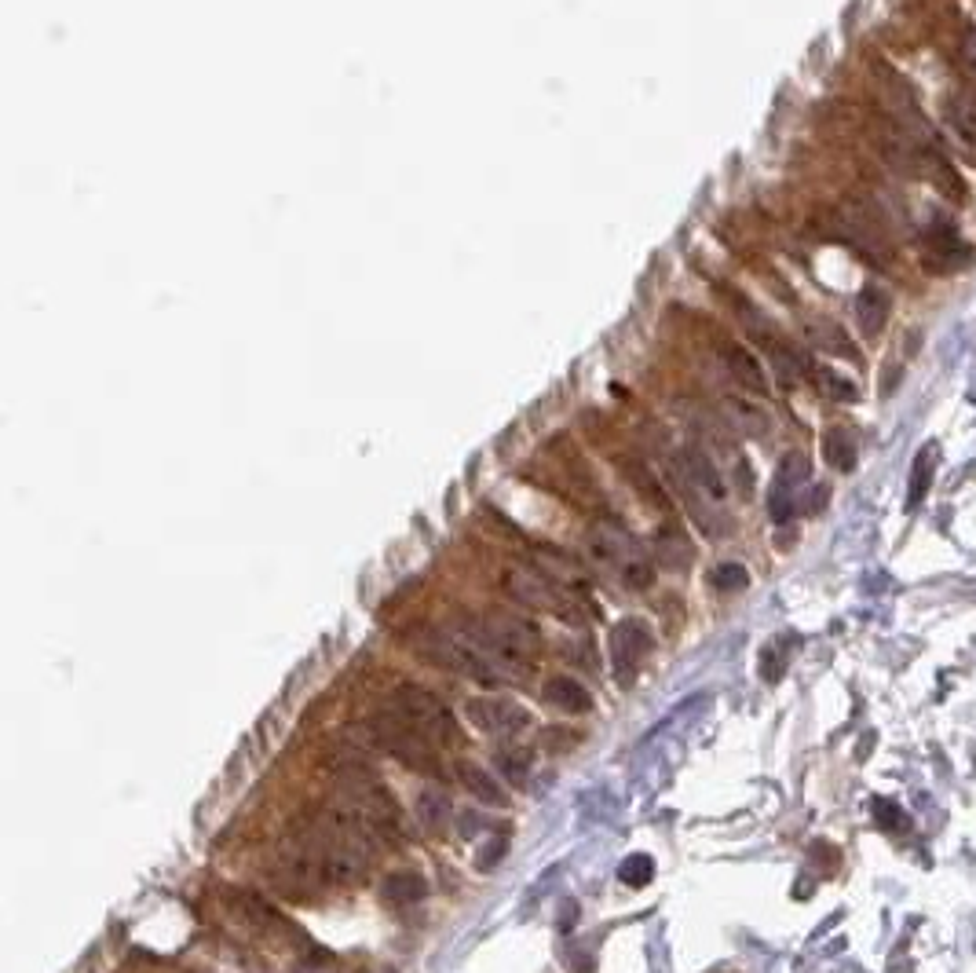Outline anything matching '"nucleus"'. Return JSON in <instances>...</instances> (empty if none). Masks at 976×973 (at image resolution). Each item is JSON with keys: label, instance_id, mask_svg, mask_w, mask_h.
<instances>
[{"label": "nucleus", "instance_id": "obj_1", "mask_svg": "<svg viewBox=\"0 0 976 973\" xmlns=\"http://www.w3.org/2000/svg\"><path fill=\"white\" fill-rule=\"evenodd\" d=\"M461 637L505 681L527 677L534 670V663L542 659V633L534 630L527 619H516V615H505V611H490L483 619L468 622L465 630H461Z\"/></svg>", "mask_w": 976, "mask_h": 973}, {"label": "nucleus", "instance_id": "obj_2", "mask_svg": "<svg viewBox=\"0 0 976 973\" xmlns=\"http://www.w3.org/2000/svg\"><path fill=\"white\" fill-rule=\"evenodd\" d=\"M677 483L684 498H688L691 513L699 520L702 531H710L713 538H721L728 531V520L721 516L724 505V480L717 465L710 461V454L699 447H684L677 454Z\"/></svg>", "mask_w": 976, "mask_h": 973}, {"label": "nucleus", "instance_id": "obj_3", "mask_svg": "<svg viewBox=\"0 0 976 973\" xmlns=\"http://www.w3.org/2000/svg\"><path fill=\"white\" fill-rule=\"evenodd\" d=\"M589 556L593 564H600L607 575H615L622 586L629 589H648L655 582V564L644 553L637 538L618 524H596L589 531Z\"/></svg>", "mask_w": 976, "mask_h": 973}, {"label": "nucleus", "instance_id": "obj_4", "mask_svg": "<svg viewBox=\"0 0 976 973\" xmlns=\"http://www.w3.org/2000/svg\"><path fill=\"white\" fill-rule=\"evenodd\" d=\"M388 710H395L406 725L417 728V732H421L432 747L457 750L461 743H465V739H461V728H457V721H454V714L446 710V703L439 699V695L425 692V688L399 685L392 692V703H388Z\"/></svg>", "mask_w": 976, "mask_h": 973}, {"label": "nucleus", "instance_id": "obj_5", "mask_svg": "<svg viewBox=\"0 0 976 973\" xmlns=\"http://www.w3.org/2000/svg\"><path fill=\"white\" fill-rule=\"evenodd\" d=\"M366 736H370L366 743H373V747L384 750V754H392L395 761H403L406 769L439 776V754H435V747L417 732V728L406 725L395 710L373 714L370 721H366Z\"/></svg>", "mask_w": 976, "mask_h": 973}, {"label": "nucleus", "instance_id": "obj_6", "mask_svg": "<svg viewBox=\"0 0 976 973\" xmlns=\"http://www.w3.org/2000/svg\"><path fill=\"white\" fill-rule=\"evenodd\" d=\"M509 589L516 593V600L527 604V608L556 615V619H563L567 626H585V615H582V608H578V600H574L552 575L538 571V567H512Z\"/></svg>", "mask_w": 976, "mask_h": 973}, {"label": "nucleus", "instance_id": "obj_7", "mask_svg": "<svg viewBox=\"0 0 976 973\" xmlns=\"http://www.w3.org/2000/svg\"><path fill=\"white\" fill-rule=\"evenodd\" d=\"M607 648H611V670H615V681L622 688H633L637 681L640 666L648 659V652L655 648V637H651V626L637 615L615 622V630L607 637Z\"/></svg>", "mask_w": 976, "mask_h": 973}, {"label": "nucleus", "instance_id": "obj_8", "mask_svg": "<svg viewBox=\"0 0 976 973\" xmlns=\"http://www.w3.org/2000/svg\"><path fill=\"white\" fill-rule=\"evenodd\" d=\"M465 714L472 725L490 732V736H516L520 728L531 725V714L523 706L509 703V699H498V695H490V699H468Z\"/></svg>", "mask_w": 976, "mask_h": 973}, {"label": "nucleus", "instance_id": "obj_9", "mask_svg": "<svg viewBox=\"0 0 976 973\" xmlns=\"http://www.w3.org/2000/svg\"><path fill=\"white\" fill-rule=\"evenodd\" d=\"M914 172H918V176H925V180H929V187H933L944 202H955V205L969 202V183L962 180V172H958L936 147L918 150V165H914Z\"/></svg>", "mask_w": 976, "mask_h": 973}, {"label": "nucleus", "instance_id": "obj_10", "mask_svg": "<svg viewBox=\"0 0 976 973\" xmlns=\"http://www.w3.org/2000/svg\"><path fill=\"white\" fill-rule=\"evenodd\" d=\"M925 246V268L929 271H958L973 260V246H966L955 235V227H933L922 238Z\"/></svg>", "mask_w": 976, "mask_h": 973}, {"label": "nucleus", "instance_id": "obj_11", "mask_svg": "<svg viewBox=\"0 0 976 973\" xmlns=\"http://www.w3.org/2000/svg\"><path fill=\"white\" fill-rule=\"evenodd\" d=\"M231 904H238L242 919L249 922L256 933H264L267 941H289V937H297V926L282 919L264 897H256V893H231Z\"/></svg>", "mask_w": 976, "mask_h": 973}, {"label": "nucleus", "instance_id": "obj_12", "mask_svg": "<svg viewBox=\"0 0 976 973\" xmlns=\"http://www.w3.org/2000/svg\"><path fill=\"white\" fill-rule=\"evenodd\" d=\"M889 311H892L889 289L874 286V282L860 289V297H856V322H860V330L867 333V337H878V333L885 330Z\"/></svg>", "mask_w": 976, "mask_h": 973}, {"label": "nucleus", "instance_id": "obj_13", "mask_svg": "<svg viewBox=\"0 0 976 973\" xmlns=\"http://www.w3.org/2000/svg\"><path fill=\"white\" fill-rule=\"evenodd\" d=\"M542 695H545V703H552L556 710H563V714H589V710H593V695H589V688H585L582 681H574V677H549Z\"/></svg>", "mask_w": 976, "mask_h": 973}, {"label": "nucleus", "instance_id": "obj_14", "mask_svg": "<svg viewBox=\"0 0 976 973\" xmlns=\"http://www.w3.org/2000/svg\"><path fill=\"white\" fill-rule=\"evenodd\" d=\"M457 780H461V787H465L472 798H479L483 805H509V798H505V791H501V783L490 776L483 765H476V761H457Z\"/></svg>", "mask_w": 976, "mask_h": 973}, {"label": "nucleus", "instance_id": "obj_15", "mask_svg": "<svg viewBox=\"0 0 976 973\" xmlns=\"http://www.w3.org/2000/svg\"><path fill=\"white\" fill-rule=\"evenodd\" d=\"M428 882L414 871H395L381 882V900L388 908H410L417 900H425Z\"/></svg>", "mask_w": 976, "mask_h": 973}, {"label": "nucleus", "instance_id": "obj_16", "mask_svg": "<svg viewBox=\"0 0 976 973\" xmlns=\"http://www.w3.org/2000/svg\"><path fill=\"white\" fill-rule=\"evenodd\" d=\"M936 461H940V443H925V447L914 454L911 487H907V509H918V505L925 502V494H929L933 476H936Z\"/></svg>", "mask_w": 976, "mask_h": 973}, {"label": "nucleus", "instance_id": "obj_17", "mask_svg": "<svg viewBox=\"0 0 976 973\" xmlns=\"http://www.w3.org/2000/svg\"><path fill=\"white\" fill-rule=\"evenodd\" d=\"M724 363H728L732 377L743 388H750V392H768V381H764L761 363H757L746 348H739V344H724Z\"/></svg>", "mask_w": 976, "mask_h": 973}, {"label": "nucleus", "instance_id": "obj_18", "mask_svg": "<svg viewBox=\"0 0 976 973\" xmlns=\"http://www.w3.org/2000/svg\"><path fill=\"white\" fill-rule=\"evenodd\" d=\"M655 556L658 564L666 567H677V571H684V567L691 564V556H695V549H691V542L684 538V531L680 527H662L655 538Z\"/></svg>", "mask_w": 976, "mask_h": 973}, {"label": "nucleus", "instance_id": "obj_19", "mask_svg": "<svg viewBox=\"0 0 976 973\" xmlns=\"http://www.w3.org/2000/svg\"><path fill=\"white\" fill-rule=\"evenodd\" d=\"M823 458L838 472L856 469V439H852L849 428H827L823 432Z\"/></svg>", "mask_w": 976, "mask_h": 973}, {"label": "nucleus", "instance_id": "obj_20", "mask_svg": "<svg viewBox=\"0 0 976 973\" xmlns=\"http://www.w3.org/2000/svg\"><path fill=\"white\" fill-rule=\"evenodd\" d=\"M724 410H728V421H732L743 436H764L768 432V414L754 403H743V399H724Z\"/></svg>", "mask_w": 976, "mask_h": 973}, {"label": "nucleus", "instance_id": "obj_21", "mask_svg": "<svg viewBox=\"0 0 976 973\" xmlns=\"http://www.w3.org/2000/svg\"><path fill=\"white\" fill-rule=\"evenodd\" d=\"M450 816H454V805H450V798H446L443 791H425L421 798H417V820H421L428 831H443V827L450 824Z\"/></svg>", "mask_w": 976, "mask_h": 973}, {"label": "nucleus", "instance_id": "obj_22", "mask_svg": "<svg viewBox=\"0 0 976 973\" xmlns=\"http://www.w3.org/2000/svg\"><path fill=\"white\" fill-rule=\"evenodd\" d=\"M808 341L816 344V348H823V352H834V355H845V359H856V352H852L849 337L838 330V326H830V322H808Z\"/></svg>", "mask_w": 976, "mask_h": 973}, {"label": "nucleus", "instance_id": "obj_23", "mask_svg": "<svg viewBox=\"0 0 976 973\" xmlns=\"http://www.w3.org/2000/svg\"><path fill=\"white\" fill-rule=\"evenodd\" d=\"M816 385L819 392L827 399H838V403H852V399H860V388H856V381H849L845 374H838V370H827V366H819L816 370Z\"/></svg>", "mask_w": 976, "mask_h": 973}, {"label": "nucleus", "instance_id": "obj_24", "mask_svg": "<svg viewBox=\"0 0 976 973\" xmlns=\"http://www.w3.org/2000/svg\"><path fill=\"white\" fill-rule=\"evenodd\" d=\"M618 878H622V886H629V889L648 886L651 878H655V860H651L648 853L626 856V860H622V867H618Z\"/></svg>", "mask_w": 976, "mask_h": 973}, {"label": "nucleus", "instance_id": "obj_25", "mask_svg": "<svg viewBox=\"0 0 976 973\" xmlns=\"http://www.w3.org/2000/svg\"><path fill=\"white\" fill-rule=\"evenodd\" d=\"M710 586L721 589V593H739V589L750 586V571L743 564H735V560H724V564H717L710 571Z\"/></svg>", "mask_w": 976, "mask_h": 973}, {"label": "nucleus", "instance_id": "obj_26", "mask_svg": "<svg viewBox=\"0 0 976 973\" xmlns=\"http://www.w3.org/2000/svg\"><path fill=\"white\" fill-rule=\"evenodd\" d=\"M805 480H808L805 454H786V458L779 461V476H775V483H779V487H786V491H797Z\"/></svg>", "mask_w": 976, "mask_h": 973}, {"label": "nucleus", "instance_id": "obj_27", "mask_svg": "<svg viewBox=\"0 0 976 973\" xmlns=\"http://www.w3.org/2000/svg\"><path fill=\"white\" fill-rule=\"evenodd\" d=\"M626 472H629V480H633V487H637L640 494H648V498L658 505V509H666V494L658 491V483L651 480L648 469H640V465H626Z\"/></svg>", "mask_w": 976, "mask_h": 973}, {"label": "nucleus", "instance_id": "obj_28", "mask_svg": "<svg viewBox=\"0 0 976 973\" xmlns=\"http://www.w3.org/2000/svg\"><path fill=\"white\" fill-rule=\"evenodd\" d=\"M783 674H786V652H779L775 644H768V648L761 652V677L768 681V685H775Z\"/></svg>", "mask_w": 976, "mask_h": 973}, {"label": "nucleus", "instance_id": "obj_29", "mask_svg": "<svg viewBox=\"0 0 976 973\" xmlns=\"http://www.w3.org/2000/svg\"><path fill=\"white\" fill-rule=\"evenodd\" d=\"M874 816H878L881 824H889V831H903V827H907V813H903L892 798H878V802H874Z\"/></svg>", "mask_w": 976, "mask_h": 973}, {"label": "nucleus", "instance_id": "obj_30", "mask_svg": "<svg viewBox=\"0 0 976 973\" xmlns=\"http://www.w3.org/2000/svg\"><path fill=\"white\" fill-rule=\"evenodd\" d=\"M498 761H501V769L509 772V776H512V780H516V783H520L523 776H527V772H523V769L531 765V758H527V754H512V750H505V754H501Z\"/></svg>", "mask_w": 976, "mask_h": 973}, {"label": "nucleus", "instance_id": "obj_31", "mask_svg": "<svg viewBox=\"0 0 976 973\" xmlns=\"http://www.w3.org/2000/svg\"><path fill=\"white\" fill-rule=\"evenodd\" d=\"M962 63H966V70L976 77V26H969V30L962 33Z\"/></svg>", "mask_w": 976, "mask_h": 973}]
</instances>
